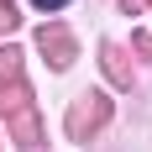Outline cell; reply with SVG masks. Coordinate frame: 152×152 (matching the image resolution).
<instances>
[{
	"label": "cell",
	"mask_w": 152,
	"mask_h": 152,
	"mask_svg": "<svg viewBox=\"0 0 152 152\" xmlns=\"http://www.w3.org/2000/svg\"><path fill=\"white\" fill-rule=\"evenodd\" d=\"M37 11H58V5H68V0H31Z\"/></svg>",
	"instance_id": "obj_1"
}]
</instances>
